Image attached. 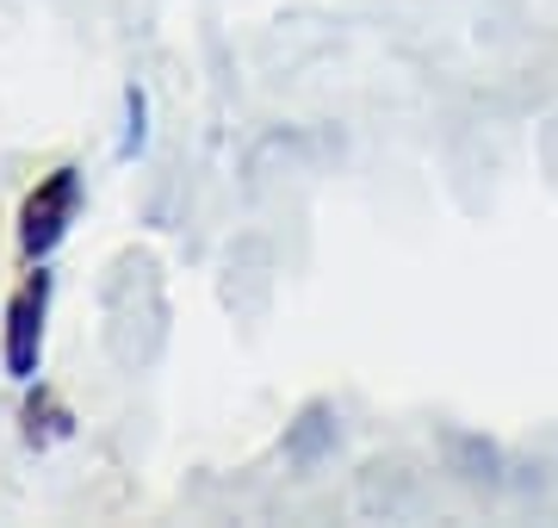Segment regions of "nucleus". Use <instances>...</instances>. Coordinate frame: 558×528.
I'll return each mask as SVG.
<instances>
[{"label":"nucleus","mask_w":558,"mask_h":528,"mask_svg":"<svg viewBox=\"0 0 558 528\" xmlns=\"http://www.w3.org/2000/svg\"><path fill=\"white\" fill-rule=\"evenodd\" d=\"M20 423H25V442L32 447H57V442H69L75 435V410L62 405L57 392L38 380V392L25 386V410H20Z\"/></svg>","instance_id":"7ed1b4c3"},{"label":"nucleus","mask_w":558,"mask_h":528,"mask_svg":"<svg viewBox=\"0 0 558 528\" xmlns=\"http://www.w3.org/2000/svg\"><path fill=\"white\" fill-rule=\"evenodd\" d=\"M124 100V131H119V163H137L143 143H149V94H143L137 82L119 94Z\"/></svg>","instance_id":"20e7f679"},{"label":"nucleus","mask_w":558,"mask_h":528,"mask_svg":"<svg viewBox=\"0 0 558 528\" xmlns=\"http://www.w3.org/2000/svg\"><path fill=\"white\" fill-rule=\"evenodd\" d=\"M50 299H57L50 267L25 262L20 286L7 292V311H0V367H7L13 386H38L44 343H50Z\"/></svg>","instance_id":"f257e3e1"},{"label":"nucleus","mask_w":558,"mask_h":528,"mask_svg":"<svg viewBox=\"0 0 558 528\" xmlns=\"http://www.w3.org/2000/svg\"><path fill=\"white\" fill-rule=\"evenodd\" d=\"M81 193H87V181H81L75 163H57L50 175H38V187H25L20 218H13V237H20L25 262H50L69 243V230L81 218Z\"/></svg>","instance_id":"f03ea898"}]
</instances>
